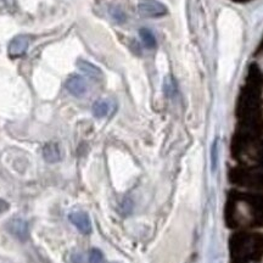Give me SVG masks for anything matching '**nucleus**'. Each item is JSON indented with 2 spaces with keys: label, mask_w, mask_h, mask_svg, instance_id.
I'll return each mask as SVG.
<instances>
[{
  "label": "nucleus",
  "mask_w": 263,
  "mask_h": 263,
  "mask_svg": "<svg viewBox=\"0 0 263 263\" xmlns=\"http://www.w3.org/2000/svg\"><path fill=\"white\" fill-rule=\"evenodd\" d=\"M138 11L144 17H159L167 12L166 6L156 0H146L138 5Z\"/></svg>",
  "instance_id": "2"
},
{
  "label": "nucleus",
  "mask_w": 263,
  "mask_h": 263,
  "mask_svg": "<svg viewBox=\"0 0 263 263\" xmlns=\"http://www.w3.org/2000/svg\"><path fill=\"white\" fill-rule=\"evenodd\" d=\"M68 218H70L72 224L76 226V228L80 230L81 233H83V234H89L91 232L90 218L85 212H72L68 216Z\"/></svg>",
  "instance_id": "5"
},
{
  "label": "nucleus",
  "mask_w": 263,
  "mask_h": 263,
  "mask_svg": "<svg viewBox=\"0 0 263 263\" xmlns=\"http://www.w3.org/2000/svg\"><path fill=\"white\" fill-rule=\"evenodd\" d=\"M219 66L218 73L222 80L228 81L236 67L242 42V25L239 16L224 9L218 18Z\"/></svg>",
  "instance_id": "1"
},
{
  "label": "nucleus",
  "mask_w": 263,
  "mask_h": 263,
  "mask_svg": "<svg viewBox=\"0 0 263 263\" xmlns=\"http://www.w3.org/2000/svg\"><path fill=\"white\" fill-rule=\"evenodd\" d=\"M43 157L49 163L59 162L61 160V151L57 143H48L43 147Z\"/></svg>",
  "instance_id": "7"
},
{
  "label": "nucleus",
  "mask_w": 263,
  "mask_h": 263,
  "mask_svg": "<svg viewBox=\"0 0 263 263\" xmlns=\"http://www.w3.org/2000/svg\"><path fill=\"white\" fill-rule=\"evenodd\" d=\"M29 47V38L26 37V35H17L10 42L8 52L9 57L11 58H20L27 51Z\"/></svg>",
  "instance_id": "4"
},
{
  "label": "nucleus",
  "mask_w": 263,
  "mask_h": 263,
  "mask_svg": "<svg viewBox=\"0 0 263 263\" xmlns=\"http://www.w3.org/2000/svg\"><path fill=\"white\" fill-rule=\"evenodd\" d=\"M8 230L15 236L16 239L21 240V241H26L28 239L29 230L27 222L21 218H14L8 223Z\"/></svg>",
  "instance_id": "3"
},
{
  "label": "nucleus",
  "mask_w": 263,
  "mask_h": 263,
  "mask_svg": "<svg viewBox=\"0 0 263 263\" xmlns=\"http://www.w3.org/2000/svg\"><path fill=\"white\" fill-rule=\"evenodd\" d=\"M111 15H112V17L116 20V21H123L124 20V14L118 8L111 10Z\"/></svg>",
  "instance_id": "12"
},
{
  "label": "nucleus",
  "mask_w": 263,
  "mask_h": 263,
  "mask_svg": "<svg viewBox=\"0 0 263 263\" xmlns=\"http://www.w3.org/2000/svg\"><path fill=\"white\" fill-rule=\"evenodd\" d=\"M66 89L74 97H82L87 91V83L85 80L81 76H71L66 81Z\"/></svg>",
  "instance_id": "6"
},
{
  "label": "nucleus",
  "mask_w": 263,
  "mask_h": 263,
  "mask_svg": "<svg viewBox=\"0 0 263 263\" xmlns=\"http://www.w3.org/2000/svg\"><path fill=\"white\" fill-rule=\"evenodd\" d=\"M89 263H105L103 252L99 249H93L89 252Z\"/></svg>",
  "instance_id": "11"
},
{
  "label": "nucleus",
  "mask_w": 263,
  "mask_h": 263,
  "mask_svg": "<svg viewBox=\"0 0 263 263\" xmlns=\"http://www.w3.org/2000/svg\"><path fill=\"white\" fill-rule=\"evenodd\" d=\"M139 34H140L141 41H143L144 45H145L146 48L153 49L156 47V39H155V35L153 34V32L149 31L147 28H141L139 31Z\"/></svg>",
  "instance_id": "10"
},
{
  "label": "nucleus",
  "mask_w": 263,
  "mask_h": 263,
  "mask_svg": "<svg viewBox=\"0 0 263 263\" xmlns=\"http://www.w3.org/2000/svg\"><path fill=\"white\" fill-rule=\"evenodd\" d=\"M78 65V68L85 73L87 76H89L91 78H100L101 76H103V72L97 66L90 64V62L85 61V60H78L77 62Z\"/></svg>",
  "instance_id": "8"
},
{
  "label": "nucleus",
  "mask_w": 263,
  "mask_h": 263,
  "mask_svg": "<svg viewBox=\"0 0 263 263\" xmlns=\"http://www.w3.org/2000/svg\"><path fill=\"white\" fill-rule=\"evenodd\" d=\"M108 111H110V105H108L107 101L98 100L97 103H94L93 105V114L95 117H105L108 114Z\"/></svg>",
  "instance_id": "9"
}]
</instances>
